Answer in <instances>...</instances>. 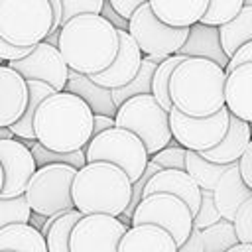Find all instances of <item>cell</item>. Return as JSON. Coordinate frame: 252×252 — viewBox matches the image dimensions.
Listing matches in <instances>:
<instances>
[{"mask_svg":"<svg viewBox=\"0 0 252 252\" xmlns=\"http://www.w3.org/2000/svg\"><path fill=\"white\" fill-rule=\"evenodd\" d=\"M57 47L71 71L94 75L118 55V28L102 14H77L61 24Z\"/></svg>","mask_w":252,"mask_h":252,"instance_id":"cell-1","label":"cell"},{"mask_svg":"<svg viewBox=\"0 0 252 252\" xmlns=\"http://www.w3.org/2000/svg\"><path fill=\"white\" fill-rule=\"evenodd\" d=\"M94 112L85 98L71 91H55L45 96L35 114L33 130L39 144L55 152H73L89 144Z\"/></svg>","mask_w":252,"mask_h":252,"instance_id":"cell-2","label":"cell"},{"mask_svg":"<svg viewBox=\"0 0 252 252\" xmlns=\"http://www.w3.org/2000/svg\"><path fill=\"white\" fill-rule=\"evenodd\" d=\"M226 69L207 57H185L171 73V102L185 114L209 116L224 106Z\"/></svg>","mask_w":252,"mask_h":252,"instance_id":"cell-3","label":"cell"},{"mask_svg":"<svg viewBox=\"0 0 252 252\" xmlns=\"http://www.w3.org/2000/svg\"><path fill=\"white\" fill-rule=\"evenodd\" d=\"M75 207L87 213L120 215L132 197V179L116 163L110 161H87L75 171L73 185Z\"/></svg>","mask_w":252,"mask_h":252,"instance_id":"cell-4","label":"cell"},{"mask_svg":"<svg viewBox=\"0 0 252 252\" xmlns=\"http://www.w3.org/2000/svg\"><path fill=\"white\" fill-rule=\"evenodd\" d=\"M116 126L128 128L142 138L150 156L167 146L173 138L169 126V110H165L159 100L152 94H136L126 98L114 116Z\"/></svg>","mask_w":252,"mask_h":252,"instance_id":"cell-5","label":"cell"},{"mask_svg":"<svg viewBox=\"0 0 252 252\" xmlns=\"http://www.w3.org/2000/svg\"><path fill=\"white\" fill-rule=\"evenodd\" d=\"M51 26L49 0H0V35L14 45H37Z\"/></svg>","mask_w":252,"mask_h":252,"instance_id":"cell-6","label":"cell"},{"mask_svg":"<svg viewBox=\"0 0 252 252\" xmlns=\"http://www.w3.org/2000/svg\"><path fill=\"white\" fill-rule=\"evenodd\" d=\"M87 161H110L120 165L132 179V183L144 173L150 152L142 138L128 128L112 126L91 136L85 146Z\"/></svg>","mask_w":252,"mask_h":252,"instance_id":"cell-7","label":"cell"},{"mask_svg":"<svg viewBox=\"0 0 252 252\" xmlns=\"http://www.w3.org/2000/svg\"><path fill=\"white\" fill-rule=\"evenodd\" d=\"M77 167L69 163H45L39 165L26 185V199L32 211L41 213L45 217L73 209V177Z\"/></svg>","mask_w":252,"mask_h":252,"instance_id":"cell-8","label":"cell"},{"mask_svg":"<svg viewBox=\"0 0 252 252\" xmlns=\"http://www.w3.org/2000/svg\"><path fill=\"white\" fill-rule=\"evenodd\" d=\"M128 32L140 45L144 55H173L179 53L181 45L189 35V26L175 28L161 22L152 6L144 2L128 18Z\"/></svg>","mask_w":252,"mask_h":252,"instance_id":"cell-9","label":"cell"},{"mask_svg":"<svg viewBox=\"0 0 252 252\" xmlns=\"http://www.w3.org/2000/svg\"><path fill=\"white\" fill-rule=\"evenodd\" d=\"M140 222H154L167 228L179 248L193 228V211L181 197L165 191H156L144 195L138 203L132 215V224Z\"/></svg>","mask_w":252,"mask_h":252,"instance_id":"cell-10","label":"cell"},{"mask_svg":"<svg viewBox=\"0 0 252 252\" xmlns=\"http://www.w3.org/2000/svg\"><path fill=\"white\" fill-rule=\"evenodd\" d=\"M230 110L224 104L220 110L209 116H191L181 112L175 104L169 108V126L173 138L187 150L205 152L217 146L228 130Z\"/></svg>","mask_w":252,"mask_h":252,"instance_id":"cell-11","label":"cell"},{"mask_svg":"<svg viewBox=\"0 0 252 252\" xmlns=\"http://www.w3.org/2000/svg\"><path fill=\"white\" fill-rule=\"evenodd\" d=\"M130 226L116 215L87 213L73 226L69 238L71 252H118V244Z\"/></svg>","mask_w":252,"mask_h":252,"instance_id":"cell-12","label":"cell"},{"mask_svg":"<svg viewBox=\"0 0 252 252\" xmlns=\"http://www.w3.org/2000/svg\"><path fill=\"white\" fill-rule=\"evenodd\" d=\"M10 67L20 71L26 79H39L55 87V91H63L69 79V65L65 63L57 45L47 43L45 39L33 45V49L14 61H8Z\"/></svg>","mask_w":252,"mask_h":252,"instance_id":"cell-13","label":"cell"},{"mask_svg":"<svg viewBox=\"0 0 252 252\" xmlns=\"http://www.w3.org/2000/svg\"><path fill=\"white\" fill-rule=\"evenodd\" d=\"M0 163L4 167V187L0 197L22 195L30 177L37 169L32 148L16 136L0 138Z\"/></svg>","mask_w":252,"mask_h":252,"instance_id":"cell-14","label":"cell"},{"mask_svg":"<svg viewBox=\"0 0 252 252\" xmlns=\"http://www.w3.org/2000/svg\"><path fill=\"white\" fill-rule=\"evenodd\" d=\"M118 37H120V47H118V55L114 57V61L104 71L89 75L94 83L108 87V89H118V87L128 85L140 71L142 59H144L140 45L136 43V39L130 35L128 30H118Z\"/></svg>","mask_w":252,"mask_h":252,"instance_id":"cell-15","label":"cell"},{"mask_svg":"<svg viewBox=\"0 0 252 252\" xmlns=\"http://www.w3.org/2000/svg\"><path fill=\"white\" fill-rule=\"evenodd\" d=\"M28 102V79L8 63H0V126H12L20 120Z\"/></svg>","mask_w":252,"mask_h":252,"instance_id":"cell-16","label":"cell"},{"mask_svg":"<svg viewBox=\"0 0 252 252\" xmlns=\"http://www.w3.org/2000/svg\"><path fill=\"white\" fill-rule=\"evenodd\" d=\"M156 191H165V193H173L177 197H181L195 213L199 211L201 205V185L195 181V177L187 171V169H171V167H163L159 171H156L150 181L146 183L144 195L156 193Z\"/></svg>","mask_w":252,"mask_h":252,"instance_id":"cell-17","label":"cell"},{"mask_svg":"<svg viewBox=\"0 0 252 252\" xmlns=\"http://www.w3.org/2000/svg\"><path fill=\"white\" fill-rule=\"evenodd\" d=\"M213 197L222 219H228V220H232L238 207L252 197V187L242 179L238 161L228 163V167L220 173L217 185L213 187Z\"/></svg>","mask_w":252,"mask_h":252,"instance_id":"cell-18","label":"cell"},{"mask_svg":"<svg viewBox=\"0 0 252 252\" xmlns=\"http://www.w3.org/2000/svg\"><path fill=\"white\" fill-rule=\"evenodd\" d=\"M138 250L177 252V242L167 228L154 222H140V224H132L124 232L118 244V252H138Z\"/></svg>","mask_w":252,"mask_h":252,"instance_id":"cell-19","label":"cell"},{"mask_svg":"<svg viewBox=\"0 0 252 252\" xmlns=\"http://www.w3.org/2000/svg\"><path fill=\"white\" fill-rule=\"evenodd\" d=\"M224 104L232 114L252 122V61L226 71Z\"/></svg>","mask_w":252,"mask_h":252,"instance_id":"cell-20","label":"cell"},{"mask_svg":"<svg viewBox=\"0 0 252 252\" xmlns=\"http://www.w3.org/2000/svg\"><path fill=\"white\" fill-rule=\"evenodd\" d=\"M179 53L187 57H207L222 67L228 65V55L222 49L219 26H211L203 22H195L193 26H189V35L181 45Z\"/></svg>","mask_w":252,"mask_h":252,"instance_id":"cell-21","label":"cell"},{"mask_svg":"<svg viewBox=\"0 0 252 252\" xmlns=\"http://www.w3.org/2000/svg\"><path fill=\"white\" fill-rule=\"evenodd\" d=\"M250 138H252L250 122L230 112L228 130H226L224 138L217 146H213V148H209V150H205L201 154L207 159L217 161V163H232V161H238L240 159V156L244 154Z\"/></svg>","mask_w":252,"mask_h":252,"instance_id":"cell-22","label":"cell"},{"mask_svg":"<svg viewBox=\"0 0 252 252\" xmlns=\"http://www.w3.org/2000/svg\"><path fill=\"white\" fill-rule=\"evenodd\" d=\"M65 91H71V93L79 94L81 98H85L94 114L116 116V112H118V106H116V102L112 98V89L94 83L85 73L69 71V79H67Z\"/></svg>","mask_w":252,"mask_h":252,"instance_id":"cell-23","label":"cell"},{"mask_svg":"<svg viewBox=\"0 0 252 252\" xmlns=\"http://www.w3.org/2000/svg\"><path fill=\"white\" fill-rule=\"evenodd\" d=\"M148 4L161 22L175 28L201 22L209 8V0H148Z\"/></svg>","mask_w":252,"mask_h":252,"instance_id":"cell-24","label":"cell"},{"mask_svg":"<svg viewBox=\"0 0 252 252\" xmlns=\"http://www.w3.org/2000/svg\"><path fill=\"white\" fill-rule=\"evenodd\" d=\"M0 250L47 252V240L32 222H10L0 228Z\"/></svg>","mask_w":252,"mask_h":252,"instance_id":"cell-25","label":"cell"},{"mask_svg":"<svg viewBox=\"0 0 252 252\" xmlns=\"http://www.w3.org/2000/svg\"><path fill=\"white\" fill-rule=\"evenodd\" d=\"M28 89H30V102H28L24 114L20 116V120H16L10 126V130L20 140H37L35 130H33V114H35L39 102L45 96H49L51 93H55V87H51L49 83L39 81V79H28Z\"/></svg>","mask_w":252,"mask_h":252,"instance_id":"cell-26","label":"cell"},{"mask_svg":"<svg viewBox=\"0 0 252 252\" xmlns=\"http://www.w3.org/2000/svg\"><path fill=\"white\" fill-rule=\"evenodd\" d=\"M219 32H220L222 49L230 59L232 53L242 43L252 39V4H244L240 8V12L232 20L224 22L222 26H219Z\"/></svg>","mask_w":252,"mask_h":252,"instance_id":"cell-27","label":"cell"},{"mask_svg":"<svg viewBox=\"0 0 252 252\" xmlns=\"http://www.w3.org/2000/svg\"><path fill=\"white\" fill-rule=\"evenodd\" d=\"M81 217H83V213L77 207L67 209V211H63L55 217L49 230L45 232L47 252H71L69 250V238H71L73 226L77 224V220Z\"/></svg>","mask_w":252,"mask_h":252,"instance_id":"cell-28","label":"cell"},{"mask_svg":"<svg viewBox=\"0 0 252 252\" xmlns=\"http://www.w3.org/2000/svg\"><path fill=\"white\" fill-rule=\"evenodd\" d=\"M226 167H228V163L211 161L197 150H187V154H185V169L195 177V181L201 185V189H211L213 191L220 173Z\"/></svg>","mask_w":252,"mask_h":252,"instance_id":"cell-29","label":"cell"},{"mask_svg":"<svg viewBox=\"0 0 252 252\" xmlns=\"http://www.w3.org/2000/svg\"><path fill=\"white\" fill-rule=\"evenodd\" d=\"M156 67H158V63L152 61L148 55H144L142 65H140V71L136 73V77H134L128 85L118 87V89H112V98H114L116 106H120V104H122L126 98H130V96L152 93V79H154Z\"/></svg>","mask_w":252,"mask_h":252,"instance_id":"cell-30","label":"cell"},{"mask_svg":"<svg viewBox=\"0 0 252 252\" xmlns=\"http://www.w3.org/2000/svg\"><path fill=\"white\" fill-rule=\"evenodd\" d=\"M187 55L183 53H173V55H167L161 63H158L156 71H154V79H152V94L159 100V104L169 110L173 106L171 102V96H169V79H171V73L173 69L185 59Z\"/></svg>","mask_w":252,"mask_h":252,"instance_id":"cell-31","label":"cell"},{"mask_svg":"<svg viewBox=\"0 0 252 252\" xmlns=\"http://www.w3.org/2000/svg\"><path fill=\"white\" fill-rule=\"evenodd\" d=\"M201 230H203L205 252H228V248L238 242L234 222L228 219H220Z\"/></svg>","mask_w":252,"mask_h":252,"instance_id":"cell-32","label":"cell"},{"mask_svg":"<svg viewBox=\"0 0 252 252\" xmlns=\"http://www.w3.org/2000/svg\"><path fill=\"white\" fill-rule=\"evenodd\" d=\"M32 207L26 193L16 197H0V228L10 222H30Z\"/></svg>","mask_w":252,"mask_h":252,"instance_id":"cell-33","label":"cell"},{"mask_svg":"<svg viewBox=\"0 0 252 252\" xmlns=\"http://www.w3.org/2000/svg\"><path fill=\"white\" fill-rule=\"evenodd\" d=\"M242 6L244 0H209V8L201 18V22L211 26H222L224 22L232 20Z\"/></svg>","mask_w":252,"mask_h":252,"instance_id":"cell-34","label":"cell"},{"mask_svg":"<svg viewBox=\"0 0 252 252\" xmlns=\"http://www.w3.org/2000/svg\"><path fill=\"white\" fill-rule=\"evenodd\" d=\"M222 215L215 203V197H213V191L211 189H201V205H199V211L195 213L193 217V226L197 228H205L217 220H220Z\"/></svg>","mask_w":252,"mask_h":252,"instance_id":"cell-35","label":"cell"},{"mask_svg":"<svg viewBox=\"0 0 252 252\" xmlns=\"http://www.w3.org/2000/svg\"><path fill=\"white\" fill-rule=\"evenodd\" d=\"M185 154H187V148H183V146H165L159 152L152 154L150 158L154 161H158L161 167L185 169Z\"/></svg>","mask_w":252,"mask_h":252,"instance_id":"cell-36","label":"cell"},{"mask_svg":"<svg viewBox=\"0 0 252 252\" xmlns=\"http://www.w3.org/2000/svg\"><path fill=\"white\" fill-rule=\"evenodd\" d=\"M232 222H234V230H236L238 240H242V242H252V197L246 199V201L238 207V211H236Z\"/></svg>","mask_w":252,"mask_h":252,"instance_id":"cell-37","label":"cell"},{"mask_svg":"<svg viewBox=\"0 0 252 252\" xmlns=\"http://www.w3.org/2000/svg\"><path fill=\"white\" fill-rule=\"evenodd\" d=\"M102 4H104V0H61V6H63L61 24L71 20L77 14H85V12L100 14L102 12Z\"/></svg>","mask_w":252,"mask_h":252,"instance_id":"cell-38","label":"cell"},{"mask_svg":"<svg viewBox=\"0 0 252 252\" xmlns=\"http://www.w3.org/2000/svg\"><path fill=\"white\" fill-rule=\"evenodd\" d=\"M32 49H33L32 45H14V43L6 41V39L0 35V59H2L4 63L14 61V59H20V57L28 55Z\"/></svg>","mask_w":252,"mask_h":252,"instance_id":"cell-39","label":"cell"},{"mask_svg":"<svg viewBox=\"0 0 252 252\" xmlns=\"http://www.w3.org/2000/svg\"><path fill=\"white\" fill-rule=\"evenodd\" d=\"M179 252H205V244H203V230L193 226L187 240L177 248Z\"/></svg>","mask_w":252,"mask_h":252,"instance_id":"cell-40","label":"cell"},{"mask_svg":"<svg viewBox=\"0 0 252 252\" xmlns=\"http://www.w3.org/2000/svg\"><path fill=\"white\" fill-rule=\"evenodd\" d=\"M248 61H252V39L246 41V43H242V45L232 53V57L228 59V65H226L224 69L230 71V69H234L236 65H242V63H248Z\"/></svg>","mask_w":252,"mask_h":252,"instance_id":"cell-41","label":"cell"},{"mask_svg":"<svg viewBox=\"0 0 252 252\" xmlns=\"http://www.w3.org/2000/svg\"><path fill=\"white\" fill-rule=\"evenodd\" d=\"M238 167H240L242 179L252 187V138H250V142H248L244 154H242L240 159H238Z\"/></svg>","mask_w":252,"mask_h":252,"instance_id":"cell-42","label":"cell"},{"mask_svg":"<svg viewBox=\"0 0 252 252\" xmlns=\"http://www.w3.org/2000/svg\"><path fill=\"white\" fill-rule=\"evenodd\" d=\"M106 20H110L118 30H128V18H124L120 12H116L114 10V6L110 4V0H104V4H102V12H100Z\"/></svg>","mask_w":252,"mask_h":252,"instance_id":"cell-43","label":"cell"},{"mask_svg":"<svg viewBox=\"0 0 252 252\" xmlns=\"http://www.w3.org/2000/svg\"><path fill=\"white\" fill-rule=\"evenodd\" d=\"M144 2H148V0H110V4L114 6V10L120 12L124 18H130L134 14V10L138 6H142Z\"/></svg>","mask_w":252,"mask_h":252,"instance_id":"cell-44","label":"cell"},{"mask_svg":"<svg viewBox=\"0 0 252 252\" xmlns=\"http://www.w3.org/2000/svg\"><path fill=\"white\" fill-rule=\"evenodd\" d=\"M112 126H116L114 116H108V114H94V118H93V136L98 134V132H102V130H106V128H112Z\"/></svg>","mask_w":252,"mask_h":252,"instance_id":"cell-45","label":"cell"},{"mask_svg":"<svg viewBox=\"0 0 252 252\" xmlns=\"http://www.w3.org/2000/svg\"><path fill=\"white\" fill-rule=\"evenodd\" d=\"M45 215H41V213H35V211H32V215H30V222L35 226V228H43V224H45Z\"/></svg>","mask_w":252,"mask_h":252,"instance_id":"cell-46","label":"cell"},{"mask_svg":"<svg viewBox=\"0 0 252 252\" xmlns=\"http://www.w3.org/2000/svg\"><path fill=\"white\" fill-rule=\"evenodd\" d=\"M228 252H252V242H242L238 240L236 244H232L228 248Z\"/></svg>","mask_w":252,"mask_h":252,"instance_id":"cell-47","label":"cell"},{"mask_svg":"<svg viewBox=\"0 0 252 252\" xmlns=\"http://www.w3.org/2000/svg\"><path fill=\"white\" fill-rule=\"evenodd\" d=\"M45 41H47V43H53V45H57V43H59V30H55V32H49V33L45 35Z\"/></svg>","mask_w":252,"mask_h":252,"instance_id":"cell-48","label":"cell"},{"mask_svg":"<svg viewBox=\"0 0 252 252\" xmlns=\"http://www.w3.org/2000/svg\"><path fill=\"white\" fill-rule=\"evenodd\" d=\"M148 57H150V59H152V61H156V63H161V61H163V59H165V57H163V55H148Z\"/></svg>","mask_w":252,"mask_h":252,"instance_id":"cell-49","label":"cell"},{"mask_svg":"<svg viewBox=\"0 0 252 252\" xmlns=\"http://www.w3.org/2000/svg\"><path fill=\"white\" fill-rule=\"evenodd\" d=\"M2 187H4V167L0 163V193H2Z\"/></svg>","mask_w":252,"mask_h":252,"instance_id":"cell-50","label":"cell"},{"mask_svg":"<svg viewBox=\"0 0 252 252\" xmlns=\"http://www.w3.org/2000/svg\"><path fill=\"white\" fill-rule=\"evenodd\" d=\"M250 132H252V122H250Z\"/></svg>","mask_w":252,"mask_h":252,"instance_id":"cell-51","label":"cell"},{"mask_svg":"<svg viewBox=\"0 0 252 252\" xmlns=\"http://www.w3.org/2000/svg\"><path fill=\"white\" fill-rule=\"evenodd\" d=\"M0 63H4V61H2V59H0Z\"/></svg>","mask_w":252,"mask_h":252,"instance_id":"cell-52","label":"cell"}]
</instances>
